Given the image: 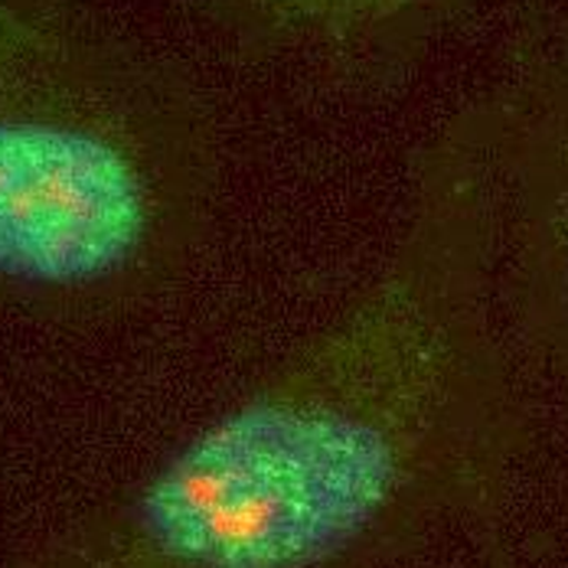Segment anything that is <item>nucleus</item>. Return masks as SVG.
<instances>
[{"label":"nucleus","mask_w":568,"mask_h":568,"mask_svg":"<svg viewBox=\"0 0 568 568\" xmlns=\"http://www.w3.org/2000/svg\"><path fill=\"white\" fill-rule=\"evenodd\" d=\"M477 258L480 151L460 124L343 307L40 568H331L398 529L477 383Z\"/></svg>","instance_id":"obj_1"},{"label":"nucleus","mask_w":568,"mask_h":568,"mask_svg":"<svg viewBox=\"0 0 568 568\" xmlns=\"http://www.w3.org/2000/svg\"><path fill=\"white\" fill-rule=\"evenodd\" d=\"M220 30L255 57L346 89H386L428 43L442 0H206Z\"/></svg>","instance_id":"obj_3"},{"label":"nucleus","mask_w":568,"mask_h":568,"mask_svg":"<svg viewBox=\"0 0 568 568\" xmlns=\"http://www.w3.org/2000/svg\"><path fill=\"white\" fill-rule=\"evenodd\" d=\"M210 99L99 0H0V311L105 324L190 275L216 226Z\"/></svg>","instance_id":"obj_2"},{"label":"nucleus","mask_w":568,"mask_h":568,"mask_svg":"<svg viewBox=\"0 0 568 568\" xmlns=\"http://www.w3.org/2000/svg\"><path fill=\"white\" fill-rule=\"evenodd\" d=\"M559 131L552 134V144H546V265L552 275V294H556V317L562 327V337H568V121L556 124Z\"/></svg>","instance_id":"obj_4"}]
</instances>
